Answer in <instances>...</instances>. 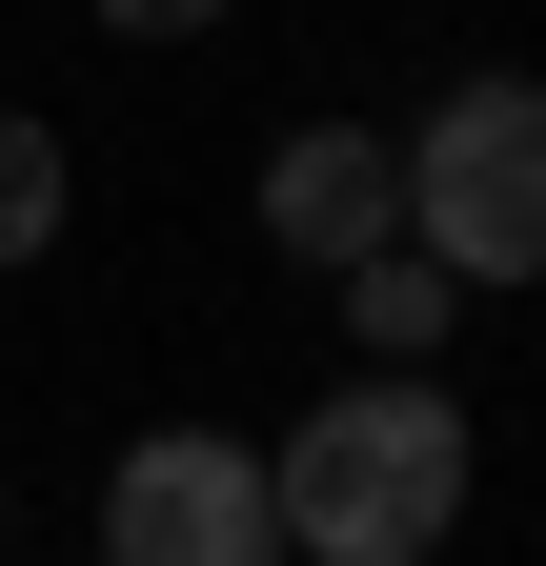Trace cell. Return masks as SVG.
I'll return each instance as SVG.
<instances>
[{
	"instance_id": "7a4b0ae2",
	"label": "cell",
	"mask_w": 546,
	"mask_h": 566,
	"mask_svg": "<svg viewBox=\"0 0 546 566\" xmlns=\"http://www.w3.org/2000/svg\"><path fill=\"white\" fill-rule=\"evenodd\" d=\"M405 243L445 283H546V82H445L405 142Z\"/></svg>"
},
{
	"instance_id": "8992f818",
	"label": "cell",
	"mask_w": 546,
	"mask_h": 566,
	"mask_svg": "<svg viewBox=\"0 0 546 566\" xmlns=\"http://www.w3.org/2000/svg\"><path fill=\"white\" fill-rule=\"evenodd\" d=\"M61 202H82V163H61V142H41L21 102H0V283H21V263L61 243Z\"/></svg>"
},
{
	"instance_id": "3957f363",
	"label": "cell",
	"mask_w": 546,
	"mask_h": 566,
	"mask_svg": "<svg viewBox=\"0 0 546 566\" xmlns=\"http://www.w3.org/2000/svg\"><path fill=\"white\" fill-rule=\"evenodd\" d=\"M102 566H284V485L223 424H143L102 465Z\"/></svg>"
},
{
	"instance_id": "52a82bcc",
	"label": "cell",
	"mask_w": 546,
	"mask_h": 566,
	"mask_svg": "<svg viewBox=\"0 0 546 566\" xmlns=\"http://www.w3.org/2000/svg\"><path fill=\"white\" fill-rule=\"evenodd\" d=\"M102 41H202V21H243V0H82Z\"/></svg>"
},
{
	"instance_id": "6da1fadb",
	"label": "cell",
	"mask_w": 546,
	"mask_h": 566,
	"mask_svg": "<svg viewBox=\"0 0 546 566\" xmlns=\"http://www.w3.org/2000/svg\"><path fill=\"white\" fill-rule=\"evenodd\" d=\"M263 485H284V566H445L486 446H465L445 365H365V385H324L263 446Z\"/></svg>"
},
{
	"instance_id": "5b68a950",
	"label": "cell",
	"mask_w": 546,
	"mask_h": 566,
	"mask_svg": "<svg viewBox=\"0 0 546 566\" xmlns=\"http://www.w3.org/2000/svg\"><path fill=\"white\" fill-rule=\"evenodd\" d=\"M324 304H345V344H365V365H426V344L465 324V283L385 223V243H345V263H324Z\"/></svg>"
},
{
	"instance_id": "277c9868",
	"label": "cell",
	"mask_w": 546,
	"mask_h": 566,
	"mask_svg": "<svg viewBox=\"0 0 546 566\" xmlns=\"http://www.w3.org/2000/svg\"><path fill=\"white\" fill-rule=\"evenodd\" d=\"M385 223H405V142L385 122H284V142H263V243H284V263H345Z\"/></svg>"
}]
</instances>
